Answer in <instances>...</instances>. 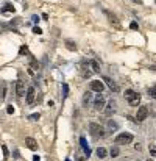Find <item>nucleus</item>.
Wrapping results in <instances>:
<instances>
[{"instance_id": "bb28decb", "label": "nucleus", "mask_w": 156, "mask_h": 161, "mask_svg": "<svg viewBox=\"0 0 156 161\" xmlns=\"http://www.w3.org/2000/svg\"><path fill=\"white\" fill-rule=\"evenodd\" d=\"M131 30H138V24H136V22H131Z\"/></svg>"}, {"instance_id": "dca6fc26", "label": "nucleus", "mask_w": 156, "mask_h": 161, "mask_svg": "<svg viewBox=\"0 0 156 161\" xmlns=\"http://www.w3.org/2000/svg\"><path fill=\"white\" fill-rule=\"evenodd\" d=\"M66 47L69 49V50H72V52L77 50V44H75L74 41H70V39H67V41H66Z\"/></svg>"}, {"instance_id": "6e6552de", "label": "nucleus", "mask_w": 156, "mask_h": 161, "mask_svg": "<svg viewBox=\"0 0 156 161\" xmlns=\"http://www.w3.org/2000/svg\"><path fill=\"white\" fill-rule=\"evenodd\" d=\"M105 14H106V16H108L109 22H111V24H112L114 27H117V28H119V27H120V24H119V21H117L116 14H112L111 11H108V10H105Z\"/></svg>"}, {"instance_id": "5701e85b", "label": "nucleus", "mask_w": 156, "mask_h": 161, "mask_svg": "<svg viewBox=\"0 0 156 161\" xmlns=\"http://www.w3.org/2000/svg\"><path fill=\"white\" fill-rule=\"evenodd\" d=\"M148 94H150L153 99H156V88H151V89H148Z\"/></svg>"}, {"instance_id": "f257e3e1", "label": "nucleus", "mask_w": 156, "mask_h": 161, "mask_svg": "<svg viewBox=\"0 0 156 161\" xmlns=\"http://www.w3.org/2000/svg\"><path fill=\"white\" fill-rule=\"evenodd\" d=\"M125 99L128 100V103H130L131 106H138L139 102H140V95L138 92H134L133 89L125 91Z\"/></svg>"}, {"instance_id": "c85d7f7f", "label": "nucleus", "mask_w": 156, "mask_h": 161, "mask_svg": "<svg viewBox=\"0 0 156 161\" xmlns=\"http://www.w3.org/2000/svg\"><path fill=\"white\" fill-rule=\"evenodd\" d=\"M6 111H8V114H13L14 113V108H13V106H8V110H6Z\"/></svg>"}, {"instance_id": "7ed1b4c3", "label": "nucleus", "mask_w": 156, "mask_h": 161, "mask_svg": "<svg viewBox=\"0 0 156 161\" xmlns=\"http://www.w3.org/2000/svg\"><path fill=\"white\" fill-rule=\"evenodd\" d=\"M114 143L119 144V145L131 144V143H133V135H131V133H120V135H117V136H116Z\"/></svg>"}, {"instance_id": "2eb2a0df", "label": "nucleus", "mask_w": 156, "mask_h": 161, "mask_svg": "<svg viewBox=\"0 0 156 161\" xmlns=\"http://www.w3.org/2000/svg\"><path fill=\"white\" fill-rule=\"evenodd\" d=\"M80 143H81V147H83V149H84L86 155H87V156H89V155H91V149H89V147H87V144H86V139H84V138H81V139H80Z\"/></svg>"}, {"instance_id": "b1692460", "label": "nucleus", "mask_w": 156, "mask_h": 161, "mask_svg": "<svg viewBox=\"0 0 156 161\" xmlns=\"http://www.w3.org/2000/svg\"><path fill=\"white\" fill-rule=\"evenodd\" d=\"M83 100H84V103L89 102V100H91V92H86V94H84V99H83Z\"/></svg>"}, {"instance_id": "39448f33", "label": "nucleus", "mask_w": 156, "mask_h": 161, "mask_svg": "<svg viewBox=\"0 0 156 161\" xmlns=\"http://www.w3.org/2000/svg\"><path fill=\"white\" fill-rule=\"evenodd\" d=\"M148 116V108L147 106H139L138 108V114H136V119H138L139 122H142V121H145Z\"/></svg>"}, {"instance_id": "f8f14e48", "label": "nucleus", "mask_w": 156, "mask_h": 161, "mask_svg": "<svg viewBox=\"0 0 156 161\" xmlns=\"http://www.w3.org/2000/svg\"><path fill=\"white\" fill-rule=\"evenodd\" d=\"M116 111V102L114 100H109L108 103V106H106V110H105V113H106V116H111V114Z\"/></svg>"}, {"instance_id": "cd10ccee", "label": "nucleus", "mask_w": 156, "mask_h": 161, "mask_svg": "<svg viewBox=\"0 0 156 161\" xmlns=\"http://www.w3.org/2000/svg\"><path fill=\"white\" fill-rule=\"evenodd\" d=\"M24 53H28V49H27V47H22L20 49V55H24Z\"/></svg>"}, {"instance_id": "393cba45", "label": "nucleus", "mask_w": 156, "mask_h": 161, "mask_svg": "<svg viewBox=\"0 0 156 161\" xmlns=\"http://www.w3.org/2000/svg\"><path fill=\"white\" fill-rule=\"evenodd\" d=\"M33 32H35L36 34H41V33H42V30H41L39 27H35V28H33Z\"/></svg>"}, {"instance_id": "473e14b6", "label": "nucleus", "mask_w": 156, "mask_h": 161, "mask_svg": "<svg viewBox=\"0 0 156 161\" xmlns=\"http://www.w3.org/2000/svg\"><path fill=\"white\" fill-rule=\"evenodd\" d=\"M66 161H70V160H66Z\"/></svg>"}, {"instance_id": "ddd939ff", "label": "nucleus", "mask_w": 156, "mask_h": 161, "mask_svg": "<svg viewBox=\"0 0 156 161\" xmlns=\"http://www.w3.org/2000/svg\"><path fill=\"white\" fill-rule=\"evenodd\" d=\"M89 67L92 69V72H100V64H98V61H97V60L89 61Z\"/></svg>"}, {"instance_id": "7c9ffc66", "label": "nucleus", "mask_w": 156, "mask_h": 161, "mask_svg": "<svg viewBox=\"0 0 156 161\" xmlns=\"http://www.w3.org/2000/svg\"><path fill=\"white\" fill-rule=\"evenodd\" d=\"M33 161H41V158H39V156H35V158H33Z\"/></svg>"}, {"instance_id": "a211bd4d", "label": "nucleus", "mask_w": 156, "mask_h": 161, "mask_svg": "<svg viewBox=\"0 0 156 161\" xmlns=\"http://www.w3.org/2000/svg\"><path fill=\"white\" fill-rule=\"evenodd\" d=\"M6 92V85L5 83H2V91H0V100H5V94Z\"/></svg>"}, {"instance_id": "0eeeda50", "label": "nucleus", "mask_w": 156, "mask_h": 161, "mask_svg": "<svg viewBox=\"0 0 156 161\" xmlns=\"http://www.w3.org/2000/svg\"><path fill=\"white\" fill-rule=\"evenodd\" d=\"M16 94H17V97H24L25 95V85H24V82H16Z\"/></svg>"}, {"instance_id": "f3484780", "label": "nucleus", "mask_w": 156, "mask_h": 161, "mask_svg": "<svg viewBox=\"0 0 156 161\" xmlns=\"http://www.w3.org/2000/svg\"><path fill=\"white\" fill-rule=\"evenodd\" d=\"M2 11H3V13H14V6L10 5V3H6V5L2 8Z\"/></svg>"}, {"instance_id": "aec40b11", "label": "nucleus", "mask_w": 156, "mask_h": 161, "mask_svg": "<svg viewBox=\"0 0 156 161\" xmlns=\"http://www.w3.org/2000/svg\"><path fill=\"white\" fill-rule=\"evenodd\" d=\"M2 152H3V158L8 160L10 153H8V149H6V145H5V144H2Z\"/></svg>"}, {"instance_id": "2f4dec72", "label": "nucleus", "mask_w": 156, "mask_h": 161, "mask_svg": "<svg viewBox=\"0 0 156 161\" xmlns=\"http://www.w3.org/2000/svg\"><path fill=\"white\" fill-rule=\"evenodd\" d=\"M77 161H86V160H84V158H78Z\"/></svg>"}, {"instance_id": "a878e982", "label": "nucleus", "mask_w": 156, "mask_h": 161, "mask_svg": "<svg viewBox=\"0 0 156 161\" xmlns=\"http://www.w3.org/2000/svg\"><path fill=\"white\" fill-rule=\"evenodd\" d=\"M30 119H31V121H37V119H39V114H31Z\"/></svg>"}, {"instance_id": "6ab92c4d", "label": "nucleus", "mask_w": 156, "mask_h": 161, "mask_svg": "<svg viewBox=\"0 0 156 161\" xmlns=\"http://www.w3.org/2000/svg\"><path fill=\"white\" fill-rule=\"evenodd\" d=\"M108 130H109V132H114V130H117V124H116V122H112V121H109V122H108Z\"/></svg>"}, {"instance_id": "c756f323", "label": "nucleus", "mask_w": 156, "mask_h": 161, "mask_svg": "<svg viewBox=\"0 0 156 161\" xmlns=\"http://www.w3.org/2000/svg\"><path fill=\"white\" fill-rule=\"evenodd\" d=\"M31 66H33V67H35V69H37V63H36V61H35V60H33V61H31Z\"/></svg>"}, {"instance_id": "9b49d317", "label": "nucleus", "mask_w": 156, "mask_h": 161, "mask_svg": "<svg viewBox=\"0 0 156 161\" xmlns=\"http://www.w3.org/2000/svg\"><path fill=\"white\" fill-rule=\"evenodd\" d=\"M94 106H95L97 110H103V106H105V99H103V95H98V97L95 99V102H94Z\"/></svg>"}, {"instance_id": "72a5a7b5", "label": "nucleus", "mask_w": 156, "mask_h": 161, "mask_svg": "<svg viewBox=\"0 0 156 161\" xmlns=\"http://www.w3.org/2000/svg\"><path fill=\"white\" fill-rule=\"evenodd\" d=\"M148 161H151V160H148Z\"/></svg>"}, {"instance_id": "20e7f679", "label": "nucleus", "mask_w": 156, "mask_h": 161, "mask_svg": "<svg viewBox=\"0 0 156 161\" xmlns=\"http://www.w3.org/2000/svg\"><path fill=\"white\" fill-rule=\"evenodd\" d=\"M103 89H105L103 82H100V80H94V82H91V91L102 94V92H103Z\"/></svg>"}, {"instance_id": "412c9836", "label": "nucleus", "mask_w": 156, "mask_h": 161, "mask_svg": "<svg viewBox=\"0 0 156 161\" xmlns=\"http://www.w3.org/2000/svg\"><path fill=\"white\" fill-rule=\"evenodd\" d=\"M117 155H119V147H112L111 149V156H112V158H116Z\"/></svg>"}, {"instance_id": "9d476101", "label": "nucleus", "mask_w": 156, "mask_h": 161, "mask_svg": "<svg viewBox=\"0 0 156 161\" xmlns=\"http://www.w3.org/2000/svg\"><path fill=\"white\" fill-rule=\"evenodd\" d=\"M103 82H106V85L109 86V89H111V91H114V92H117V91H119V86H117V85L112 82L111 78H108V77H105V78H103Z\"/></svg>"}, {"instance_id": "4468645a", "label": "nucleus", "mask_w": 156, "mask_h": 161, "mask_svg": "<svg viewBox=\"0 0 156 161\" xmlns=\"http://www.w3.org/2000/svg\"><path fill=\"white\" fill-rule=\"evenodd\" d=\"M106 153H108V152H106V149H105V147H98V149H97V156H98L100 160L106 158Z\"/></svg>"}, {"instance_id": "1a4fd4ad", "label": "nucleus", "mask_w": 156, "mask_h": 161, "mask_svg": "<svg viewBox=\"0 0 156 161\" xmlns=\"http://www.w3.org/2000/svg\"><path fill=\"white\" fill-rule=\"evenodd\" d=\"M25 145L30 149V150H36L37 149V143L33 138H25Z\"/></svg>"}, {"instance_id": "4be33fe9", "label": "nucleus", "mask_w": 156, "mask_h": 161, "mask_svg": "<svg viewBox=\"0 0 156 161\" xmlns=\"http://www.w3.org/2000/svg\"><path fill=\"white\" fill-rule=\"evenodd\" d=\"M150 153L151 156H156V144H150Z\"/></svg>"}, {"instance_id": "423d86ee", "label": "nucleus", "mask_w": 156, "mask_h": 161, "mask_svg": "<svg viewBox=\"0 0 156 161\" xmlns=\"http://www.w3.org/2000/svg\"><path fill=\"white\" fill-rule=\"evenodd\" d=\"M27 103H28V105H31L33 102H35V99H36V89L33 86H30L28 89H27Z\"/></svg>"}, {"instance_id": "f03ea898", "label": "nucleus", "mask_w": 156, "mask_h": 161, "mask_svg": "<svg viewBox=\"0 0 156 161\" xmlns=\"http://www.w3.org/2000/svg\"><path fill=\"white\" fill-rule=\"evenodd\" d=\"M89 132L94 138H103L105 136V128L102 127L100 124H95V122H91L89 124Z\"/></svg>"}]
</instances>
